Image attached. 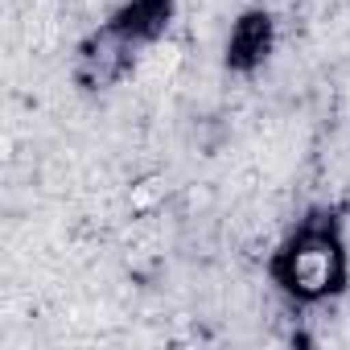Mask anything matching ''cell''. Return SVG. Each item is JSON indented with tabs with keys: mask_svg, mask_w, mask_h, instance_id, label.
Here are the masks:
<instances>
[{
	"mask_svg": "<svg viewBox=\"0 0 350 350\" xmlns=\"http://www.w3.org/2000/svg\"><path fill=\"white\" fill-rule=\"evenodd\" d=\"M173 21H178V0H116L103 21L79 38L70 54V83L83 95L116 91L173 29Z\"/></svg>",
	"mask_w": 350,
	"mask_h": 350,
	"instance_id": "cell-2",
	"label": "cell"
},
{
	"mask_svg": "<svg viewBox=\"0 0 350 350\" xmlns=\"http://www.w3.org/2000/svg\"><path fill=\"white\" fill-rule=\"evenodd\" d=\"M276 46H280V21H276V13L264 9V5H252V9H243V13L231 21V29H227L223 66H227V75L252 79V75H260V70L272 62Z\"/></svg>",
	"mask_w": 350,
	"mask_h": 350,
	"instance_id": "cell-3",
	"label": "cell"
},
{
	"mask_svg": "<svg viewBox=\"0 0 350 350\" xmlns=\"http://www.w3.org/2000/svg\"><path fill=\"white\" fill-rule=\"evenodd\" d=\"M272 288L293 309H325L350 288V223L334 202L305 206L272 243L264 264Z\"/></svg>",
	"mask_w": 350,
	"mask_h": 350,
	"instance_id": "cell-1",
	"label": "cell"
}]
</instances>
